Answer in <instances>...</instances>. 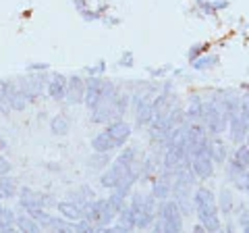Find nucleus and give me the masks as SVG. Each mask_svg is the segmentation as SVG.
Here are the masks:
<instances>
[{"instance_id": "nucleus-1", "label": "nucleus", "mask_w": 249, "mask_h": 233, "mask_svg": "<svg viewBox=\"0 0 249 233\" xmlns=\"http://www.w3.org/2000/svg\"><path fill=\"white\" fill-rule=\"evenodd\" d=\"M193 211H196L197 221L204 225L206 231H220L222 229L220 208H218V200L212 190L197 188L193 192Z\"/></svg>"}, {"instance_id": "nucleus-2", "label": "nucleus", "mask_w": 249, "mask_h": 233, "mask_svg": "<svg viewBox=\"0 0 249 233\" xmlns=\"http://www.w3.org/2000/svg\"><path fill=\"white\" fill-rule=\"evenodd\" d=\"M154 229L160 233L183 231V213L173 198L160 202V208L156 211V219H154Z\"/></svg>"}, {"instance_id": "nucleus-3", "label": "nucleus", "mask_w": 249, "mask_h": 233, "mask_svg": "<svg viewBox=\"0 0 249 233\" xmlns=\"http://www.w3.org/2000/svg\"><path fill=\"white\" fill-rule=\"evenodd\" d=\"M116 92H119V88H116L112 81L104 79L102 75H89L88 79H85V100H83V104L88 108H93L96 104L102 102V100L112 98Z\"/></svg>"}, {"instance_id": "nucleus-4", "label": "nucleus", "mask_w": 249, "mask_h": 233, "mask_svg": "<svg viewBox=\"0 0 249 233\" xmlns=\"http://www.w3.org/2000/svg\"><path fill=\"white\" fill-rule=\"evenodd\" d=\"M201 123L206 125L210 136H222L229 127V115L224 113V108L220 104V98H212L206 100V108H204V119Z\"/></svg>"}, {"instance_id": "nucleus-5", "label": "nucleus", "mask_w": 249, "mask_h": 233, "mask_svg": "<svg viewBox=\"0 0 249 233\" xmlns=\"http://www.w3.org/2000/svg\"><path fill=\"white\" fill-rule=\"evenodd\" d=\"M85 219L96 225V229L108 227V225H112L116 221V211L108 204V198H96L85 208Z\"/></svg>"}, {"instance_id": "nucleus-6", "label": "nucleus", "mask_w": 249, "mask_h": 233, "mask_svg": "<svg viewBox=\"0 0 249 233\" xmlns=\"http://www.w3.org/2000/svg\"><path fill=\"white\" fill-rule=\"evenodd\" d=\"M131 104H133L137 125L139 127L150 125V121L154 116V96L152 94H135V96H131Z\"/></svg>"}, {"instance_id": "nucleus-7", "label": "nucleus", "mask_w": 249, "mask_h": 233, "mask_svg": "<svg viewBox=\"0 0 249 233\" xmlns=\"http://www.w3.org/2000/svg\"><path fill=\"white\" fill-rule=\"evenodd\" d=\"M89 119H91V123H96V125H108V123L121 119V116H119V113H116V106L112 102V98H106L100 104L89 108Z\"/></svg>"}, {"instance_id": "nucleus-8", "label": "nucleus", "mask_w": 249, "mask_h": 233, "mask_svg": "<svg viewBox=\"0 0 249 233\" xmlns=\"http://www.w3.org/2000/svg\"><path fill=\"white\" fill-rule=\"evenodd\" d=\"M227 131L231 134V139L235 142L237 146L245 142V137L249 134V119L241 113V111H235L229 115V127Z\"/></svg>"}, {"instance_id": "nucleus-9", "label": "nucleus", "mask_w": 249, "mask_h": 233, "mask_svg": "<svg viewBox=\"0 0 249 233\" xmlns=\"http://www.w3.org/2000/svg\"><path fill=\"white\" fill-rule=\"evenodd\" d=\"M173 200L181 208L183 216L191 214L193 211V194H191V185L181 183V181H173Z\"/></svg>"}, {"instance_id": "nucleus-10", "label": "nucleus", "mask_w": 249, "mask_h": 233, "mask_svg": "<svg viewBox=\"0 0 249 233\" xmlns=\"http://www.w3.org/2000/svg\"><path fill=\"white\" fill-rule=\"evenodd\" d=\"M19 204L25 208H34V206H50L54 204V202L50 200L48 194H40V192H36V190H31V188H21L19 190Z\"/></svg>"}, {"instance_id": "nucleus-11", "label": "nucleus", "mask_w": 249, "mask_h": 233, "mask_svg": "<svg viewBox=\"0 0 249 233\" xmlns=\"http://www.w3.org/2000/svg\"><path fill=\"white\" fill-rule=\"evenodd\" d=\"M69 104H83L85 100V79L81 75H71L67 79V96Z\"/></svg>"}, {"instance_id": "nucleus-12", "label": "nucleus", "mask_w": 249, "mask_h": 233, "mask_svg": "<svg viewBox=\"0 0 249 233\" xmlns=\"http://www.w3.org/2000/svg\"><path fill=\"white\" fill-rule=\"evenodd\" d=\"M106 134L114 139L116 148H123L124 142L131 137V125L127 121H123V119H116V121H112V123H108L106 125Z\"/></svg>"}, {"instance_id": "nucleus-13", "label": "nucleus", "mask_w": 249, "mask_h": 233, "mask_svg": "<svg viewBox=\"0 0 249 233\" xmlns=\"http://www.w3.org/2000/svg\"><path fill=\"white\" fill-rule=\"evenodd\" d=\"M56 211H58L60 216H65V219L71 221V223L79 221V219L85 216V208L81 204H77L75 200H60V202H56Z\"/></svg>"}, {"instance_id": "nucleus-14", "label": "nucleus", "mask_w": 249, "mask_h": 233, "mask_svg": "<svg viewBox=\"0 0 249 233\" xmlns=\"http://www.w3.org/2000/svg\"><path fill=\"white\" fill-rule=\"evenodd\" d=\"M67 75L62 73H52L50 79H48V88H46V94H48L52 100H65L67 96Z\"/></svg>"}, {"instance_id": "nucleus-15", "label": "nucleus", "mask_w": 249, "mask_h": 233, "mask_svg": "<svg viewBox=\"0 0 249 233\" xmlns=\"http://www.w3.org/2000/svg\"><path fill=\"white\" fill-rule=\"evenodd\" d=\"M152 194L156 196V200H160V202L173 198V177H166L160 173V177L152 185Z\"/></svg>"}, {"instance_id": "nucleus-16", "label": "nucleus", "mask_w": 249, "mask_h": 233, "mask_svg": "<svg viewBox=\"0 0 249 233\" xmlns=\"http://www.w3.org/2000/svg\"><path fill=\"white\" fill-rule=\"evenodd\" d=\"M9 102H11V108H13V111H17V113L25 111V108L31 104V102H29V98H27V94H25V90H23V85H21V83H15V81H13V88H11Z\"/></svg>"}, {"instance_id": "nucleus-17", "label": "nucleus", "mask_w": 249, "mask_h": 233, "mask_svg": "<svg viewBox=\"0 0 249 233\" xmlns=\"http://www.w3.org/2000/svg\"><path fill=\"white\" fill-rule=\"evenodd\" d=\"M210 156H212L214 165H227V160H229L227 144H224L218 136H214L212 139H210Z\"/></svg>"}, {"instance_id": "nucleus-18", "label": "nucleus", "mask_w": 249, "mask_h": 233, "mask_svg": "<svg viewBox=\"0 0 249 233\" xmlns=\"http://www.w3.org/2000/svg\"><path fill=\"white\" fill-rule=\"evenodd\" d=\"M91 150L93 152H112V150H116V144L104 129V131H100V134H96L91 137Z\"/></svg>"}, {"instance_id": "nucleus-19", "label": "nucleus", "mask_w": 249, "mask_h": 233, "mask_svg": "<svg viewBox=\"0 0 249 233\" xmlns=\"http://www.w3.org/2000/svg\"><path fill=\"white\" fill-rule=\"evenodd\" d=\"M204 108H206V100H201L199 96H193L189 108L185 111L187 121L189 123H201V119H204Z\"/></svg>"}, {"instance_id": "nucleus-20", "label": "nucleus", "mask_w": 249, "mask_h": 233, "mask_svg": "<svg viewBox=\"0 0 249 233\" xmlns=\"http://www.w3.org/2000/svg\"><path fill=\"white\" fill-rule=\"evenodd\" d=\"M31 219H36L37 223H40V227L42 229H50V223L54 219V214H50L48 211H46L44 206H34V208H27L25 211Z\"/></svg>"}, {"instance_id": "nucleus-21", "label": "nucleus", "mask_w": 249, "mask_h": 233, "mask_svg": "<svg viewBox=\"0 0 249 233\" xmlns=\"http://www.w3.org/2000/svg\"><path fill=\"white\" fill-rule=\"evenodd\" d=\"M11 88H13V81L11 79H0V113H2V115H9L13 111L11 102H9Z\"/></svg>"}, {"instance_id": "nucleus-22", "label": "nucleus", "mask_w": 249, "mask_h": 233, "mask_svg": "<svg viewBox=\"0 0 249 233\" xmlns=\"http://www.w3.org/2000/svg\"><path fill=\"white\" fill-rule=\"evenodd\" d=\"M50 131L54 136H67L71 131V119L67 115H56L50 121Z\"/></svg>"}, {"instance_id": "nucleus-23", "label": "nucleus", "mask_w": 249, "mask_h": 233, "mask_svg": "<svg viewBox=\"0 0 249 233\" xmlns=\"http://www.w3.org/2000/svg\"><path fill=\"white\" fill-rule=\"evenodd\" d=\"M218 63H220V57L218 54H201V57H197L196 60H191V67L196 69V71H206V69H212L216 67Z\"/></svg>"}, {"instance_id": "nucleus-24", "label": "nucleus", "mask_w": 249, "mask_h": 233, "mask_svg": "<svg viewBox=\"0 0 249 233\" xmlns=\"http://www.w3.org/2000/svg\"><path fill=\"white\" fill-rule=\"evenodd\" d=\"M218 208H220V214L224 216H231L232 208H235V200H232V194L229 190H220V194H218Z\"/></svg>"}, {"instance_id": "nucleus-25", "label": "nucleus", "mask_w": 249, "mask_h": 233, "mask_svg": "<svg viewBox=\"0 0 249 233\" xmlns=\"http://www.w3.org/2000/svg\"><path fill=\"white\" fill-rule=\"evenodd\" d=\"M0 190H2V194H4L6 200H11V198H15V196L19 194L17 181H15L9 173H6V175H0Z\"/></svg>"}, {"instance_id": "nucleus-26", "label": "nucleus", "mask_w": 249, "mask_h": 233, "mask_svg": "<svg viewBox=\"0 0 249 233\" xmlns=\"http://www.w3.org/2000/svg\"><path fill=\"white\" fill-rule=\"evenodd\" d=\"M15 227H17V231H29V233H37V231H42L40 223H37L36 219H31L29 214L17 216V221H15Z\"/></svg>"}, {"instance_id": "nucleus-27", "label": "nucleus", "mask_w": 249, "mask_h": 233, "mask_svg": "<svg viewBox=\"0 0 249 233\" xmlns=\"http://www.w3.org/2000/svg\"><path fill=\"white\" fill-rule=\"evenodd\" d=\"M231 160L232 162H237V165L241 167V169H245V171H249V146L243 142V144H239V148L232 152V156H231Z\"/></svg>"}, {"instance_id": "nucleus-28", "label": "nucleus", "mask_w": 249, "mask_h": 233, "mask_svg": "<svg viewBox=\"0 0 249 233\" xmlns=\"http://www.w3.org/2000/svg\"><path fill=\"white\" fill-rule=\"evenodd\" d=\"M201 11L206 15H216L220 9H227L229 6V0H206V2H201Z\"/></svg>"}, {"instance_id": "nucleus-29", "label": "nucleus", "mask_w": 249, "mask_h": 233, "mask_svg": "<svg viewBox=\"0 0 249 233\" xmlns=\"http://www.w3.org/2000/svg\"><path fill=\"white\" fill-rule=\"evenodd\" d=\"M124 198H127V196H124V194H121V192H116V190H112V194L108 196V204L114 208L116 214H119V213H121V208L124 206Z\"/></svg>"}, {"instance_id": "nucleus-30", "label": "nucleus", "mask_w": 249, "mask_h": 233, "mask_svg": "<svg viewBox=\"0 0 249 233\" xmlns=\"http://www.w3.org/2000/svg\"><path fill=\"white\" fill-rule=\"evenodd\" d=\"M210 48V44H204V42H199V44H193L191 48H189V54H187V58H189V63L191 60H196L197 57H201V54H206Z\"/></svg>"}, {"instance_id": "nucleus-31", "label": "nucleus", "mask_w": 249, "mask_h": 233, "mask_svg": "<svg viewBox=\"0 0 249 233\" xmlns=\"http://www.w3.org/2000/svg\"><path fill=\"white\" fill-rule=\"evenodd\" d=\"M73 231H81V233H91V231H96V225H93L91 221H88L83 216V219L79 221H75L73 223Z\"/></svg>"}, {"instance_id": "nucleus-32", "label": "nucleus", "mask_w": 249, "mask_h": 233, "mask_svg": "<svg viewBox=\"0 0 249 233\" xmlns=\"http://www.w3.org/2000/svg\"><path fill=\"white\" fill-rule=\"evenodd\" d=\"M102 13H106V6H100L98 11H91V9H83V11H79V15H81L85 21H98L100 17H102Z\"/></svg>"}, {"instance_id": "nucleus-33", "label": "nucleus", "mask_w": 249, "mask_h": 233, "mask_svg": "<svg viewBox=\"0 0 249 233\" xmlns=\"http://www.w3.org/2000/svg\"><path fill=\"white\" fill-rule=\"evenodd\" d=\"M239 111L243 113L247 119H249V90H245V94L241 96V104H239Z\"/></svg>"}, {"instance_id": "nucleus-34", "label": "nucleus", "mask_w": 249, "mask_h": 233, "mask_svg": "<svg viewBox=\"0 0 249 233\" xmlns=\"http://www.w3.org/2000/svg\"><path fill=\"white\" fill-rule=\"evenodd\" d=\"M133 63H135V58H133V52H131V50L124 52L121 57V60H119L121 67H133Z\"/></svg>"}, {"instance_id": "nucleus-35", "label": "nucleus", "mask_w": 249, "mask_h": 233, "mask_svg": "<svg viewBox=\"0 0 249 233\" xmlns=\"http://www.w3.org/2000/svg\"><path fill=\"white\" fill-rule=\"evenodd\" d=\"M11 160L9 158H4L2 156V152H0V175H6V173H11Z\"/></svg>"}, {"instance_id": "nucleus-36", "label": "nucleus", "mask_w": 249, "mask_h": 233, "mask_svg": "<svg viewBox=\"0 0 249 233\" xmlns=\"http://www.w3.org/2000/svg\"><path fill=\"white\" fill-rule=\"evenodd\" d=\"M104 69H106L104 60H100V63H98L96 67H88V69H85V71H88L89 75H102V73H104Z\"/></svg>"}, {"instance_id": "nucleus-37", "label": "nucleus", "mask_w": 249, "mask_h": 233, "mask_svg": "<svg viewBox=\"0 0 249 233\" xmlns=\"http://www.w3.org/2000/svg\"><path fill=\"white\" fill-rule=\"evenodd\" d=\"M27 69L29 71H48V65L46 63H34V65H29Z\"/></svg>"}, {"instance_id": "nucleus-38", "label": "nucleus", "mask_w": 249, "mask_h": 233, "mask_svg": "<svg viewBox=\"0 0 249 233\" xmlns=\"http://www.w3.org/2000/svg\"><path fill=\"white\" fill-rule=\"evenodd\" d=\"M73 4H75V9H77V11L88 9V0H73Z\"/></svg>"}, {"instance_id": "nucleus-39", "label": "nucleus", "mask_w": 249, "mask_h": 233, "mask_svg": "<svg viewBox=\"0 0 249 233\" xmlns=\"http://www.w3.org/2000/svg\"><path fill=\"white\" fill-rule=\"evenodd\" d=\"M6 148H9V144H6V139H4L2 136H0V152H4Z\"/></svg>"}, {"instance_id": "nucleus-40", "label": "nucleus", "mask_w": 249, "mask_h": 233, "mask_svg": "<svg viewBox=\"0 0 249 233\" xmlns=\"http://www.w3.org/2000/svg\"><path fill=\"white\" fill-rule=\"evenodd\" d=\"M193 231H196V233H204V231H206V227H204V225H201V223L197 221V225H196V227H193Z\"/></svg>"}, {"instance_id": "nucleus-41", "label": "nucleus", "mask_w": 249, "mask_h": 233, "mask_svg": "<svg viewBox=\"0 0 249 233\" xmlns=\"http://www.w3.org/2000/svg\"><path fill=\"white\" fill-rule=\"evenodd\" d=\"M243 231H245V233H249V221L243 225Z\"/></svg>"}, {"instance_id": "nucleus-42", "label": "nucleus", "mask_w": 249, "mask_h": 233, "mask_svg": "<svg viewBox=\"0 0 249 233\" xmlns=\"http://www.w3.org/2000/svg\"><path fill=\"white\" fill-rule=\"evenodd\" d=\"M241 88H243V90H249V81H247V83H241Z\"/></svg>"}, {"instance_id": "nucleus-43", "label": "nucleus", "mask_w": 249, "mask_h": 233, "mask_svg": "<svg viewBox=\"0 0 249 233\" xmlns=\"http://www.w3.org/2000/svg\"><path fill=\"white\" fill-rule=\"evenodd\" d=\"M0 200H6V198H4V194H2V190H0Z\"/></svg>"}, {"instance_id": "nucleus-44", "label": "nucleus", "mask_w": 249, "mask_h": 233, "mask_svg": "<svg viewBox=\"0 0 249 233\" xmlns=\"http://www.w3.org/2000/svg\"><path fill=\"white\" fill-rule=\"evenodd\" d=\"M245 194H247V196H249V188H247V192H245Z\"/></svg>"}]
</instances>
